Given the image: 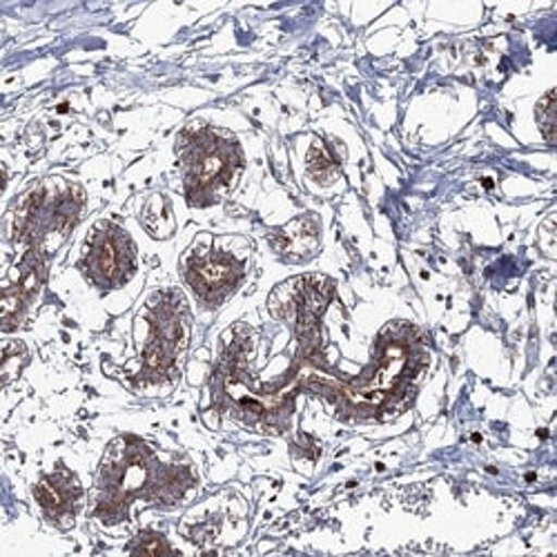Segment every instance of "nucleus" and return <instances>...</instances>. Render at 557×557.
<instances>
[{
  "label": "nucleus",
  "mask_w": 557,
  "mask_h": 557,
  "mask_svg": "<svg viewBox=\"0 0 557 557\" xmlns=\"http://www.w3.org/2000/svg\"><path fill=\"white\" fill-rule=\"evenodd\" d=\"M74 495H78V484H74V480H59V478H52V480H45L38 488V499L40 504L48 508V510H61L74 502Z\"/></svg>",
  "instance_id": "nucleus-4"
},
{
  "label": "nucleus",
  "mask_w": 557,
  "mask_h": 557,
  "mask_svg": "<svg viewBox=\"0 0 557 557\" xmlns=\"http://www.w3.org/2000/svg\"><path fill=\"white\" fill-rule=\"evenodd\" d=\"M87 270L101 284H119L132 270V246L119 230H108L97 237L87 255Z\"/></svg>",
  "instance_id": "nucleus-2"
},
{
  "label": "nucleus",
  "mask_w": 557,
  "mask_h": 557,
  "mask_svg": "<svg viewBox=\"0 0 557 557\" xmlns=\"http://www.w3.org/2000/svg\"><path fill=\"white\" fill-rule=\"evenodd\" d=\"M239 278V265L223 257H212L206 261H199L190 268V282L201 295H212L219 290L232 288Z\"/></svg>",
  "instance_id": "nucleus-3"
},
{
  "label": "nucleus",
  "mask_w": 557,
  "mask_h": 557,
  "mask_svg": "<svg viewBox=\"0 0 557 557\" xmlns=\"http://www.w3.org/2000/svg\"><path fill=\"white\" fill-rule=\"evenodd\" d=\"M235 161V146L221 144L214 136H208V141L195 144L188 157H185V176H188L190 197L195 199L208 195L219 183L230 181Z\"/></svg>",
  "instance_id": "nucleus-1"
}]
</instances>
